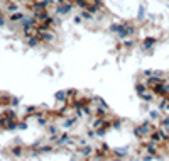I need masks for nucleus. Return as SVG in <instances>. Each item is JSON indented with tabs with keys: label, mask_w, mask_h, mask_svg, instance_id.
<instances>
[{
	"label": "nucleus",
	"mask_w": 169,
	"mask_h": 161,
	"mask_svg": "<svg viewBox=\"0 0 169 161\" xmlns=\"http://www.w3.org/2000/svg\"><path fill=\"white\" fill-rule=\"evenodd\" d=\"M134 44H135V42L132 41V39H124V46H125V48H132Z\"/></svg>",
	"instance_id": "18"
},
{
	"label": "nucleus",
	"mask_w": 169,
	"mask_h": 161,
	"mask_svg": "<svg viewBox=\"0 0 169 161\" xmlns=\"http://www.w3.org/2000/svg\"><path fill=\"white\" fill-rule=\"evenodd\" d=\"M152 73H154L152 70H145V71H144V76H145V78H149V76H152Z\"/></svg>",
	"instance_id": "20"
},
{
	"label": "nucleus",
	"mask_w": 169,
	"mask_h": 161,
	"mask_svg": "<svg viewBox=\"0 0 169 161\" xmlns=\"http://www.w3.org/2000/svg\"><path fill=\"white\" fill-rule=\"evenodd\" d=\"M137 19H139V21H144V19H145V5H140V7H139Z\"/></svg>",
	"instance_id": "11"
},
{
	"label": "nucleus",
	"mask_w": 169,
	"mask_h": 161,
	"mask_svg": "<svg viewBox=\"0 0 169 161\" xmlns=\"http://www.w3.org/2000/svg\"><path fill=\"white\" fill-rule=\"evenodd\" d=\"M124 29H125V24H124V22H118V24H110V31L115 32V34H120Z\"/></svg>",
	"instance_id": "4"
},
{
	"label": "nucleus",
	"mask_w": 169,
	"mask_h": 161,
	"mask_svg": "<svg viewBox=\"0 0 169 161\" xmlns=\"http://www.w3.org/2000/svg\"><path fill=\"white\" fill-rule=\"evenodd\" d=\"M49 132H51V134H56V132H57V127L51 126V127H49Z\"/></svg>",
	"instance_id": "21"
},
{
	"label": "nucleus",
	"mask_w": 169,
	"mask_h": 161,
	"mask_svg": "<svg viewBox=\"0 0 169 161\" xmlns=\"http://www.w3.org/2000/svg\"><path fill=\"white\" fill-rule=\"evenodd\" d=\"M166 80H167V82H169V75H167V78H166Z\"/></svg>",
	"instance_id": "25"
},
{
	"label": "nucleus",
	"mask_w": 169,
	"mask_h": 161,
	"mask_svg": "<svg viewBox=\"0 0 169 161\" xmlns=\"http://www.w3.org/2000/svg\"><path fill=\"white\" fill-rule=\"evenodd\" d=\"M91 153H93V147H90L88 144H84V146L80 149V154H81L83 158H90V156H91Z\"/></svg>",
	"instance_id": "5"
},
{
	"label": "nucleus",
	"mask_w": 169,
	"mask_h": 161,
	"mask_svg": "<svg viewBox=\"0 0 169 161\" xmlns=\"http://www.w3.org/2000/svg\"><path fill=\"white\" fill-rule=\"evenodd\" d=\"M24 19V15L20 14V12H14L12 15H10V21H14V22H19V21H22Z\"/></svg>",
	"instance_id": "13"
},
{
	"label": "nucleus",
	"mask_w": 169,
	"mask_h": 161,
	"mask_svg": "<svg viewBox=\"0 0 169 161\" xmlns=\"http://www.w3.org/2000/svg\"><path fill=\"white\" fill-rule=\"evenodd\" d=\"M113 156L115 158H127V149H115Z\"/></svg>",
	"instance_id": "10"
},
{
	"label": "nucleus",
	"mask_w": 169,
	"mask_h": 161,
	"mask_svg": "<svg viewBox=\"0 0 169 161\" xmlns=\"http://www.w3.org/2000/svg\"><path fill=\"white\" fill-rule=\"evenodd\" d=\"M12 105H19V99H12Z\"/></svg>",
	"instance_id": "23"
},
{
	"label": "nucleus",
	"mask_w": 169,
	"mask_h": 161,
	"mask_svg": "<svg viewBox=\"0 0 169 161\" xmlns=\"http://www.w3.org/2000/svg\"><path fill=\"white\" fill-rule=\"evenodd\" d=\"M161 124H162V127H164V129H169V115H166V117H162V120H161Z\"/></svg>",
	"instance_id": "16"
},
{
	"label": "nucleus",
	"mask_w": 169,
	"mask_h": 161,
	"mask_svg": "<svg viewBox=\"0 0 169 161\" xmlns=\"http://www.w3.org/2000/svg\"><path fill=\"white\" fill-rule=\"evenodd\" d=\"M155 42H157V39L149 36V38H145L144 41H142V49H144V51H151V49L155 46Z\"/></svg>",
	"instance_id": "2"
},
{
	"label": "nucleus",
	"mask_w": 169,
	"mask_h": 161,
	"mask_svg": "<svg viewBox=\"0 0 169 161\" xmlns=\"http://www.w3.org/2000/svg\"><path fill=\"white\" fill-rule=\"evenodd\" d=\"M17 9H19V5H17V4H10L9 7H7V10H9V12H15Z\"/></svg>",
	"instance_id": "19"
},
{
	"label": "nucleus",
	"mask_w": 169,
	"mask_h": 161,
	"mask_svg": "<svg viewBox=\"0 0 169 161\" xmlns=\"http://www.w3.org/2000/svg\"><path fill=\"white\" fill-rule=\"evenodd\" d=\"M51 151H53V147H51V146H42L37 153H51Z\"/></svg>",
	"instance_id": "17"
},
{
	"label": "nucleus",
	"mask_w": 169,
	"mask_h": 161,
	"mask_svg": "<svg viewBox=\"0 0 169 161\" xmlns=\"http://www.w3.org/2000/svg\"><path fill=\"white\" fill-rule=\"evenodd\" d=\"M159 112H161V110H151V112H149V117H151L152 120L159 119Z\"/></svg>",
	"instance_id": "15"
},
{
	"label": "nucleus",
	"mask_w": 169,
	"mask_h": 161,
	"mask_svg": "<svg viewBox=\"0 0 169 161\" xmlns=\"http://www.w3.org/2000/svg\"><path fill=\"white\" fill-rule=\"evenodd\" d=\"M95 112H96V115L98 117H108L107 115V107H96V109H95Z\"/></svg>",
	"instance_id": "9"
},
{
	"label": "nucleus",
	"mask_w": 169,
	"mask_h": 161,
	"mask_svg": "<svg viewBox=\"0 0 169 161\" xmlns=\"http://www.w3.org/2000/svg\"><path fill=\"white\" fill-rule=\"evenodd\" d=\"M19 127H20V129H26V127H27V124H26V122H22V124H19Z\"/></svg>",
	"instance_id": "24"
},
{
	"label": "nucleus",
	"mask_w": 169,
	"mask_h": 161,
	"mask_svg": "<svg viewBox=\"0 0 169 161\" xmlns=\"http://www.w3.org/2000/svg\"><path fill=\"white\" fill-rule=\"evenodd\" d=\"M68 90H61V92L56 93V100H59V102H68Z\"/></svg>",
	"instance_id": "6"
},
{
	"label": "nucleus",
	"mask_w": 169,
	"mask_h": 161,
	"mask_svg": "<svg viewBox=\"0 0 169 161\" xmlns=\"http://www.w3.org/2000/svg\"><path fill=\"white\" fill-rule=\"evenodd\" d=\"M147 90H149V87L145 85V83H137V85H135V92H137L139 95H142V93L147 92Z\"/></svg>",
	"instance_id": "8"
},
{
	"label": "nucleus",
	"mask_w": 169,
	"mask_h": 161,
	"mask_svg": "<svg viewBox=\"0 0 169 161\" xmlns=\"http://www.w3.org/2000/svg\"><path fill=\"white\" fill-rule=\"evenodd\" d=\"M73 10V4H63V5H57L56 12L57 14H69Z\"/></svg>",
	"instance_id": "3"
},
{
	"label": "nucleus",
	"mask_w": 169,
	"mask_h": 161,
	"mask_svg": "<svg viewBox=\"0 0 169 161\" xmlns=\"http://www.w3.org/2000/svg\"><path fill=\"white\" fill-rule=\"evenodd\" d=\"M140 97L145 100V102H152V100L155 99V93H154V90H152V92H144Z\"/></svg>",
	"instance_id": "7"
},
{
	"label": "nucleus",
	"mask_w": 169,
	"mask_h": 161,
	"mask_svg": "<svg viewBox=\"0 0 169 161\" xmlns=\"http://www.w3.org/2000/svg\"><path fill=\"white\" fill-rule=\"evenodd\" d=\"M14 154H15V156H20V147H15V149H14Z\"/></svg>",
	"instance_id": "22"
},
{
	"label": "nucleus",
	"mask_w": 169,
	"mask_h": 161,
	"mask_svg": "<svg viewBox=\"0 0 169 161\" xmlns=\"http://www.w3.org/2000/svg\"><path fill=\"white\" fill-rule=\"evenodd\" d=\"M152 131H155V127L152 126L151 122H144V124H140L139 127H135L134 134H135V136H139V137H147V136H151Z\"/></svg>",
	"instance_id": "1"
},
{
	"label": "nucleus",
	"mask_w": 169,
	"mask_h": 161,
	"mask_svg": "<svg viewBox=\"0 0 169 161\" xmlns=\"http://www.w3.org/2000/svg\"><path fill=\"white\" fill-rule=\"evenodd\" d=\"M74 122H76V119H66L64 120V127H66V129H71V127L74 126Z\"/></svg>",
	"instance_id": "14"
},
{
	"label": "nucleus",
	"mask_w": 169,
	"mask_h": 161,
	"mask_svg": "<svg viewBox=\"0 0 169 161\" xmlns=\"http://www.w3.org/2000/svg\"><path fill=\"white\" fill-rule=\"evenodd\" d=\"M81 17H83V21H93V14L90 10H83L81 12Z\"/></svg>",
	"instance_id": "12"
}]
</instances>
